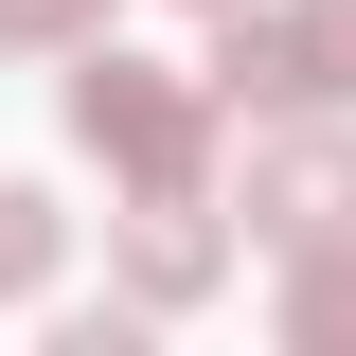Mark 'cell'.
<instances>
[{
	"label": "cell",
	"mask_w": 356,
	"mask_h": 356,
	"mask_svg": "<svg viewBox=\"0 0 356 356\" xmlns=\"http://www.w3.org/2000/svg\"><path fill=\"white\" fill-rule=\"evenodd\" d=\"M72 143L125 178V196H196V178H214V89H196V72H143V54L89 36V72H72Z\"/></svg>",
	"instance_id": "1"
},
{
	"label": "cell",
	"mask_w": 356,
	"mask_h": 356,
	"mask_svg": "<svg viewBox=\"0 0 356 356\" xmlns=\"http://www.w3.org/2000/svg\"><path fill=\"white\" fill-rule=\"evenodd\" d=\"M214 107H356V0H214Z\"/></svg>",
	"instance_id": "2"
},
{
	"label": "cell",
	"mask_w": 356,
	"mask_h": 356,
	"mask_svg": "<svg viewBox=\"0 0 356 356\" xmlns=\"http://www.w3.org/2000/svg\"><path fill=\"white\" fill-rule=\"evenodd\" d=\"M250 232L267 250H339L356 232V125L339 107H285V125L250 143Z\"/></svg>",
	"instance_id": "3"
},
{
	"label": "cell",
	"mask_w": 356,
	"mask_h": 356,
	"mask_svg": "<svg viewBox=\"0 0 356 356\" xmlns=\"http://www.w3.org/2000/svg\"><path fill=\"white\" fill-rule=\"evenodd\" d=\"M214 267H232L214 196H143L125 214V303H214Z\"/></svg>",
	"instance_id": "4"
},
{
	"label": "cell",
	"mask_w": 356,
	"mask_h": 356,
	"mask_svg": "<svg viewBox=\"0 0 356 356\" xmlns=\"http://www.w3.org/2000/svg\"><path fill=\"white\" fill-rule=\"evenodd\" d=\"M54 250H72V214H54L36 178H0V303H36V285H54Z\"/></svg>",
	"instance_id": "5"
},
{
	"label": "cell",
	"mask_w": 356,
	"mask_h": 356,
	"mask_svg": "<svg viewBox=\"0 0 356 356\" xmlns=\"http://www.w3.org/2000/svg\"><path fill=\"white\" fill-rule=\"evenodd\" d=\"M285 339H356V232L339 250H285Z\"/></svg>",
	"instance_id": "6"
},
{
	"label": "cell",
	"mask_w": 356,
	"mask_h": 356,
	"mask_svg": "<svg viewBox=\"0 0 356 356\" xmlns=\"http://www.w3.org/2000/svg\"><path fill=\"white\" fill-rule=\"evenodd\" d=\"M107 36V0H0V54H89Z\"/></svg>",
	"instance_id": "7"
}]
</instances>
